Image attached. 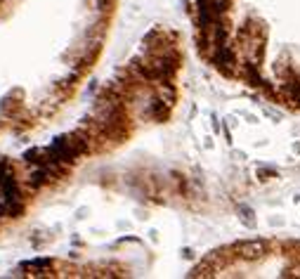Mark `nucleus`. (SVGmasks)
<instances>
[{"label": "nucleus", "mask_w": 300, "mask_h": 279, "mask_svg": "<svg viewBox=\"0 0 300 279\" xmlns=\"http://www.w3.org/2000/svg\"><path fill=\"white\" fill-rule=\"evenodd\" d=\"M241 251L246 255H255V253H260V251H262V244H260V241H250V244H243L241 246Z\"/></svg>", "instance_id": "f257e3e1"}]
</instances>
